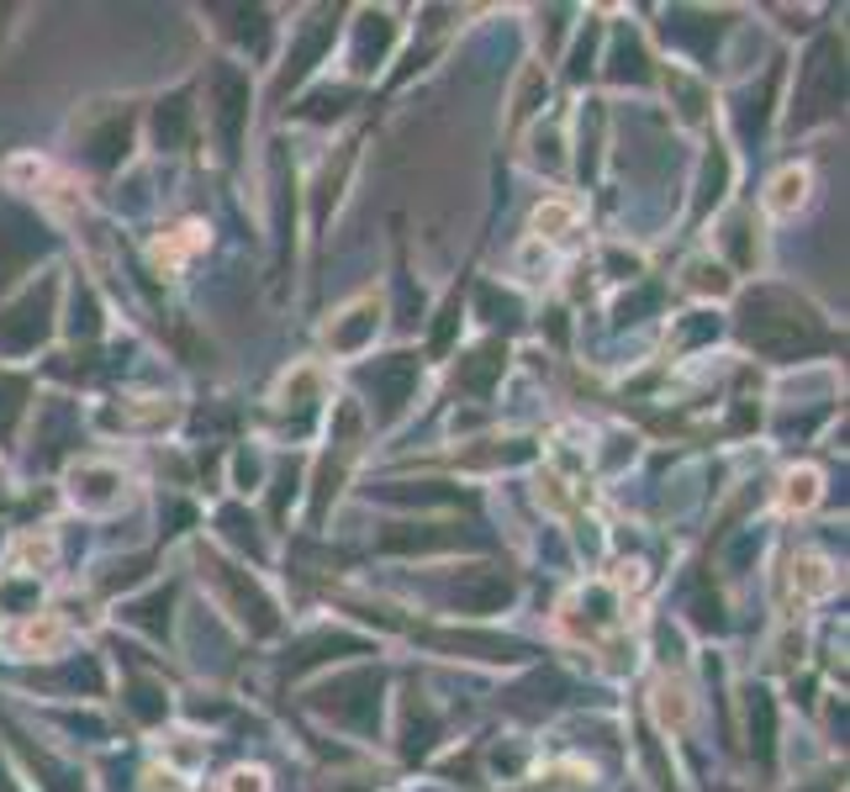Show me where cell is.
Listing matches in <instances>:
<instances>
[{
    "label": "cell",
    "instance_id": "52a82bcc",
    "mask_svg": "<svg viewBox=\"0 0 850 792\" xmlns=\"http://www.w3.org/2000/svg\"><path fill=\"white\" fill-rule=\"evenodd\" d=\"M228 792H265V771H233Z\"/></svg>",
    "mask_w": 850,
    "mask_h": 792
},
{
    "label": "cell",
    "instance_id": "3957f363",
    "mask_svg": "<svg viewBox=\"0 0 850 792\" xmlns=\"http://www.w3.org/2000/svg\"><path fill=\"white\" fill-rule=\"evenodd\" d=\"M201 244H207V228H201V222H185V228H175L170 238H159V244H153V259L175 270V265H181V259H190V254H196Z\"/></svg>",
    "mask_w": 850,
    "mask_h": 792
},
{
    "label": "cell",
    "instance_id": "6da1fadb",
    "mask_svg": "<svg viewBox=\"0 0 850 792\" xmlns=\"http://www.w3.org/2000/svg\"><path fill=\"white\" fill-rule=\"evenodd\" d=\"M819 470L814 465H797L788 470V481H782V513H808L814 502H819Z\"/></svg>",
    "mask_w": 850,
    "mask_h": 792
},
{
    "label": "cell",
    "instance_id": "7a4b0ae2",
    "mask_svg": "<svg viewBox=\"0 0 850 792\" xmlns=\"http://www.w3.org/2000/svg\"><path fill=\"white\" fill-rule=\"evenodd\" d=\"M803 196H808V170H782L777 180H771V196H766V212L771 217H788L803 207Z\"/></svg>",
    "mask_w": 850,
    "mask_h": 792
},
{
    "label": "cell",
    "instance_id": "277c9868",
    "mask_svg": "<svg viewBox=\"0 0 850 792\" xmlns=\"http://www.w3.org/2000/svg\"><path fill=\"white\" fill-rule=\"evenodd\" d=\"M792 581H797V592L803 597H829L835 592V566L819 560V555H803V560H792Z\"/></svg>",
    "mask_w": 850,
    "mask_h": 792
},
{
    "label": "cell",
    "instance_id": "8992f818",
    "mask_svg": "<svg viewBox=\"0 0 850 792\" xmlns=\"http://www.w3.org/2000/svg\"><path fill=\"white\" fill-rule=\"evenodd\" d=\"M577 228V201H545L539 212H534V233L539 238H560V233H571Z\"/></svg>",
    "mask_w": 850,
    "mask_h": 792
},
{
    "label": "cell",
    "instance_id": "5b68a950",
    "mask_svg": "<svg viewBox=\"0 0 850 792\" xmlns=\"http://www.w3.org/2000/svg\"><path fill=\"white\" fill-rule=\"evenodd\" d=\"M16 644H22V650H37V655H48V650H59L63 644V624L54 618V613H43V618H32V624L16 629Z\"/></svg>",
    "mask_w": 850,
    "mask_h": 792
}]
</instances>
